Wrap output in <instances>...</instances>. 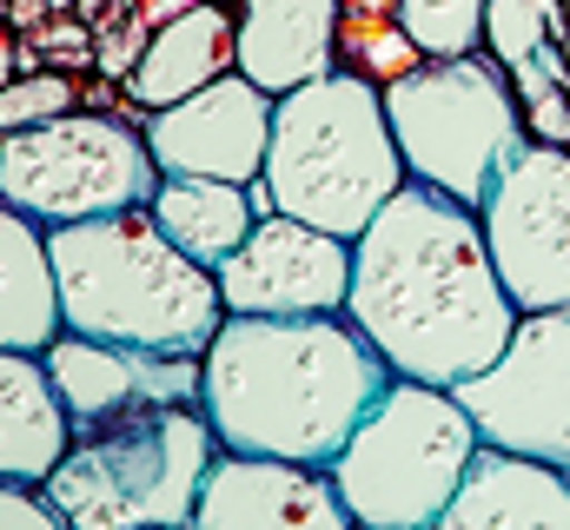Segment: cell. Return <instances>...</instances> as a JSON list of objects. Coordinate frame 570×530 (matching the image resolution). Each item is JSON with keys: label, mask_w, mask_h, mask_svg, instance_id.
Instances as JSON below:
<instances>
[{"label": "cell", "mask_w": 570, "mask_h": 530, "mask_svg": "<svg viewBox=\"0 0 570 530\" xmlns=\"http://www.w3.org/2000/svg\"><path fill=\"white\" fill-rule=\"evenodd\" d=\"M146 213H153V226H159L179 253H193L199 265H219V259H233V253H239V239L253 233V219H259V213H273V199L259 193V179H253V186H239V179L159 173V186H153Z\"/></svg>", "instance_id": "cell-18"}, {"label": "cell", "mask_w": 570, "mask_h": 530, "mask_svg": "<svg viewBox=\"0 0 570 530\" xmlns=\"http://www.w3.org/2000/svg\"><path fill=\"white\" fill-rule=\"evenodd\" d=\"M392 385L345 312H226L199 352V411L226 451L332 464Z\"/></svg>", "instance_id": "cell-2"}, {"label": "cell", "mask_w": 570, "mask_h": 530, "mask_svg": "<svg viewBox=\"0 0 570 530\" xmlns=\"http://www.w3.org/2000/svg\"><path fill=\"white\" fill-rule=\"evenodd\" d=\"M379 94H385V120H392L405 173L464 206H478L491 193V179L511 166V153L531 139L511 73L484 47L419 60V67L392 73Z\"/></svg>", "instance_id": "cell-7"}, {"label": "cell", "mask_w": 570, "mask_h": 530, "mask_svg": "<svg viewBox=\"0 0 570 530\" xmlns=\"http://www.w3.org/2000/svg\"><path fill=\"white\" fill-rule=\"evenodd\" d=\"M213 451L219 438L199 404H140L80 424L60 464L40 478V498L73 530L193 524Z\"/></svg>", "instance_id": "cell-5"}, {"label": "cell", "mask_w": 570, "mask_h": 530, "mask_svg": "<svg viewBox=\"0 0 570 530\" xmlns=\"http://www.w3.org/2000/svg\"><path fill=\"white\" fill-rule=\"evenodd\" d=\"M213 278L226 312H345L352 239L292 213H259L239 253L213 265Z\"/></svg>", "instance_id": "cell-12"}, {"label": "cell", "mask_w": 570, "mask_h": 530, "mask_svg": "<svg viewBox=\"0 0 570 530\" xmlns=\"http://www.w3.org/2000/svg\"><path fill=\"white\" fill-rule=\"evenodd\" d=\"M405 179L412 173L399 159L385 94L372 73L332 67L305 87L273 94V139H266V173H259V193L273 199V213L358 239Z\"/></svg>", "instance_id": "cell-4"}, {"label": "cell", "mask_w": 570, "mask_h": 530, "mask_svg": "<svg viewBox=\"0 0 570 530\" xmlns=\"http://www.w3.org/2000/svg\"><path fill=\"white\" fill-rule=\"evenodd\" d=\"M564 40V0H484V53L518 73L531 53Z\"/></svg>", "instance_id": "cell-21"}, {"label": "cell", "mask_w": 570, "mask_h": 530, "mask_svg": "<svg viewBox=\"0 0 570 530\" xmlns=\"http://www.w3.org/2000/svg\"><path fill=\"white\" fill-rule=\"evenodd\" d=\"M47 265L60 292V325L87 338L199 359L226 318L213 265L179 253L146 206L47 226Z\"/></svg>", "instance_id": "cell-3"}, {"label": "cell", "mask_w": 570, "mask_h": 530, "mask_svg": "<svg viewBox=\"0 0 570 530\" xmlns=\"http://www.w3.org/2000/svg\"><path fill=\"white\" fill-rule=\"evenodd\" d=\"M345 318L385 352L399 379L464 385L484 372L511 345L518 305L491 265L478 206L405 179L352 239Z\"/></svg>", "instance_id": "cell-1"}, {"label": "cell", "mask_w": 570, "mask_h": 530, "mask_svg": "<svg viewBox=\"0 0 570 530\" xmlns=\"http://www.w3.org/2000/svg\"><path fill=\"white\" fill-rule=\"evenodd\" d=\"M226 67H233V7L186 0L153 27V40L140 47V60L127 73V94H134V107L153 114V107H173V100L199 94Z\"/></svg>", "instance_id": "cell-17"}, {"label": "cell", "mask_w": 570, "mask_h": 530, "mask_svg": "<svg viewBox=\"0 0 570 530\" xmlns=\"http://www.w3.org/2000/svg\"><path fill=\"white\" fill-rule=\"evenodd\" d=\"M199 530H345L352 511L332 484L325 464H292V458H259V451H213L199 504Z\"/></svg>", "instance_id": "cell-13"}, {"label": "cell", "mask_w": 570, "mask_h": 530, "mask_svg": "<svg viewBox=\"0 0 570 530\" xmlns=\"http://www.w3.org/2000/svg\"><path fill=\"white\" fill-rule=\"evenodd\" d=\"M399 27L412 33V47L438 53H478L484 47V0H399Z\"/></svg>", "instance_id": "cell-22"}, {"label": "cell", "mask_w": 570, "mask_h": 530, "mask_svg": "<svg viewBox=\"0 0 570 530\" xmlns=\"http://www.w3.org/2000/svg\"><path fill=\"white\" fill-rule=\"evenodd\" d=\"M451 392L484 444L570 464V305L518 312L511 345Z\"/></svg>", "instance_id": "cell-10"}, {"label": "cell", "mask_w": 570, "mask_h": 530, "mask_svg": "<svg viewBox=\"0 0 570 530\" xmlns=\"http://www.w3.org/2000/svg\"><path fill=\"white\" fill-rule=\"evenodd\" d=\"M60 338V292L47 265V233L0 199V345L47 352Z\"/></svg>", "instance_id": "cell-20"}, {"label": "cell", "mask_w": 570, "mask_h": 530, "mask_svg": "<svg viewBox=\"0 0 570 530\" xmlns=\"http://www.w3.org/2000/svg\"><path fill=\"white\" fill-rule=\"evenodd\" d=\"M159 186V166L146 153L140 127L114 114H53L40 127L0 132V199L27 213L40 233L73 226L94 213H127L146 206Z\"/></svg>", "instance_id": "cell-8"}, {"label": "cell", "mask_w": 570, "mask_h": 530, "mask_svg": "<svg viewBox=\"0 0 570 530\" xmlns=\"http://www.w3.org/2000/svg\"><path fill=\"white\" fill-rule=\"evenodd\" d=\"M219 7H226V0H219Z\"/></svg>", "instance_id": "cell-27"}, {"label": "cell", "mask_w": 570, "mask_h": 530, "mask_svg": "<svg viewBox=\"0 0 570 530\" xmlns=\"http://www.w3.org/2000/svg\"><path fill=\"white\" fill-rule=\"evenodd\" d=\"M80 107V87L67 73H27V80H7L0 87V132L13 127H40L53 114H73Z\"/></svg>", "instance_id": "cell-23"}, {"label": "cell", "mask_w": 570, "mask_h": 530, "mask_svg": "<svg viewBox=\"0 0 570 530\" xmlns=\"http://www.w3.org/2000/svg\"><path fill=\"white\" fill-rule=\"evenodd\" d=\"M13 80V53H7V40H0V87Z\"/></svg>", "instance_id": "cell-26"}, {"label": "cell", "mask_w": 570, "mask_h": 530, "mask_svg": "<svg viewBox=\"0 0 570 530\" xmlns=\"http://www.w3.org/2000/svg\"><path fill=\"white\" fill-rule=\"evenodd\" d=\"M471 451H478V424L458 404V392L392 372V385L358 418V431L345 438V451L325 471H332L352 524L419 530L444 518Z\"/></svg>", "instance_id": "cell-6"}, {"label": "cell", "mask_w": 570, "mask_h": 530, "mask_svg": "<svg viewBox=\"0 0 570 530\" xmlns=\"http://www.w3.org/2000/svg\"><path fill=\"white\" fill-rule=\"evenodd\" d=\"M478 226L518 312L570 305V146L524 139L478 199Z\"/></svg>", "instance_id": "cell-9"}, {"label": "cell", "mask_w": 570, "mask_h": 530, "mask_svg": "<svg viewBox=\"0 0 570 530\" xmlns=\"http://www.w3.org/2000/svg\"><path fill=\"white\" fill-rule=\"evenodd\" d=\"M444 530H570V464L558 458H531V451H504L484 444L471 451L451 504H444Z\"/></svg>", "instance_id": "cell-15"}, {"label": "cell", "mask_w": 570, "mask_h": 530, "mask_svg": "<svg viewBox=\"0 0 570 530\" xmlns=\"http://www.w3.org/2000/svg\"><path fill=\"white\" fill-rule=\"evenodd\" d=\"M67 438H73V424L60 411V392H53L40 352L0 345V478L40 484L60 464Z\"/></svg>", "instance_id": "cell-19"}, {"label": "cell", "mask_w": 570, "mask_h": 530, "mask_svg": "<svg viewBox=\"0 0 570 530\" xmlns=\"http://www.w3.org/2000/svg\"><path fill=\"white\" fill-rule=\"evenodd\" d=\"M0 530H60V511L40 498V484L0 478Z\"/></svg>", "instance_id": "cell-25"}, {"label": "cell", "mask_w": 570, "mask_h": 530, "mask_svg": "<svg viewBox=\"0 0 570 530\" xmlns=\"http://www.w3.org/2000/svg\"><path fill=\"white\" fill-rule=\"evenodd\" d=\"M233 67L266 94L305 87L338 67V0H226Z\"/></svg>", "instance_id": "cell-16"}, {"label": "cell", "mask_w": 570, "mask_h": 530, "mask_svg": "<svg viewBox=\"0 0 570 530\" xmlns=\"http://www.w3.org/2000/svg\"><path fill=\"white\" fill-rule=\"evenodd\" d=\"M146 153L159 173H199V179H239L253 186L266 173V139H273V94L226 67L199 94L153 107L146 114Z\"/></svg>", "instance_id": "cell-11"}, {"label": "cell", "mask_w": 570, "mask_h": 530, "mask_svg": "<svg viewBox=\"0 0 570 530\" xmlns=\"http://www.w3.org/2000/svg\"><path fill=\"white\" fill-rule=\"evenodd\" d=\"M67 424H94V418H120L140 404H199V359H173V352H140V345H114V338H87L67 332L40 352Z\"/></svg>", "instance_id": "cell-14"}, {"label": "cell", "mask_w": 570, "mask_h": 530, "mask_svg": "<svg viewBox=\"0 0 570 530\" xmlns=\"http://www.w3.org/2000/svg\"><path fill=\"white\" fill-rule=\"evenodd\" d=\"M518 100H524V127H531V139H558V146H570V87H518Z\"/></svg>", "instance_id": "cell-24"}]
</instances>
